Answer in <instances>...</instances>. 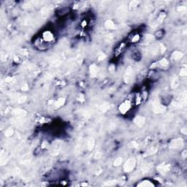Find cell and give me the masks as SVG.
Here are the masks:
<instances>
[{
  "label": "cell",
  "instance_id": "6da1fadb",
  "mask_svg": "<svg viewBox=\"0 0 187 187\" xmlns=\"http://www.w3.org/2000/svg\"><path fill=\"white\" fill-rule=\"evenodd\" d=\"M41 38L48 44L52 43L53 42H54V40H55V36H54L53 32H51V31L49 30L44 31L43 35H42Z\"/></svg>",
  "mask_w": 187,
  "mask_h": 187
},
{
  "label": "cell",
  "instance_id": "7a4b0ae2",
  "mask_svg": "<svg viewBox=\"0 0 187 187\" xmlns=\"http://www.w3.org/2000/svg\"><path fill=\"white\" fill-rule=\"evenodd\" d=\"M130 107H131V101L128 100L124 101V102L121 105L119 110H120V111L122 113H127V111H129Z\"/></svg>",
  "mask_w": 187,
  "mask_h": 187
}]
</instances>
